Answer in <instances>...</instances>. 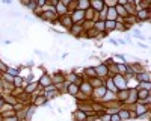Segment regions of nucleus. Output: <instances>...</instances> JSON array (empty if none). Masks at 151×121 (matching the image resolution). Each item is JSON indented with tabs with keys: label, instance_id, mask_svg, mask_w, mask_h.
<instances>
[{
	"label": "nucleus",
	"instance_id": "f257e3e1",
	"mask_svg": "<svg viewBox=\"0 0 151 121\" xmlns=\"http://www.w3.org/2000/svg\"><path fill=\"white\" fill-rule=\"evenodd\" d=\"M150 12H151V9H137L136 14H134L136 23L142 24L144 21H148L150 20Z\"/></svg>",
	"mask_w": 151,
	"mask_h": 121
},
{
	"label": "nucleus",
	"instance_id": "f03ea898",
	"mask_svg": "<svg viewBox=\"0 0 151 121\" xmlns=\"http://www.w3.org/2000/svg\"><path fill=\"white\" fill-rule=\"evenodd\" d=\"M112 82H113V85L116 86L118 91H121V89H127V80L124 79V76H121V74H115V76L112 77Z\"/></svg>",
	"mask_w": 151,
	"mask_h": 121
},
{
	"label": "nucleus",
	"instance_id": "7ed1b4c3",
	"mask_svg": "<svg viewBox=\"0 0 151 121\" xmlns=\"http://www.w3.org/2000/svg\"><path fill=\"white\" fill-rule=\"evenodd\" d=\"M71 20L74 24H77V23H83L85 21V11H80V9H76L73 11L71 14H70Z\"/></svg>",
	"mask_w": 151,
	"mask_h": 121
},
{
	"label": "nucleus",
	"instance_id": "20e7f679",
	"mask_svg": "<svg viewBox=\"0 0 151 121\" xmlns=\"http://www.w3.org/2000/svg\"><path fill=\"white\" fill-rule=\"evenodd\" d=\"M83 23H77V24H73L71 29H70V33L74 36V38H80L82 33H83Z\"/></svg>",
	"mask_w": 151,
	"mask_h": 121
},
{
	"label": "nucleus",
	"instance_id": "39448f33",
	"mask_svg": "<svg viewBox=\"0 0 151 121\" xmlns=\"http://www.w3.org/2000/svg\"><path fill=\"white\" fill-rule=\"evenodd\" d=\"M136 103H137V91H136V88H129V97L125 100V104L134 106Z\"/></svg>",
	"mask_w": 151,
	"mask_h": 121
},
{
	"label": "nucleus",
	"instance_id": "423d86ee",
	"mask_svg": "<svg viewBox=\"0 0 151 121\" xmlns=\"http://www.w3.org/2000/svg\"><path fill=\"white\" fill-rule=\"evenodd\" d=\"M95 74H97V77H100V79H107L109 77V71H107V67L106 65H103V64H100V65H97L95 67Z\"/></svg>",
	"mask_w": 151,
	"mask_h": 121
},
{
	"label": "nucleus",
	"instance_id": "0eeeda50",
	"mask_svg": "<svg viewBox=\"0 0 151 121\" xmlns=\"http://www.w3.org/2000/svg\"><path fill=\"white\" fill-rule=\"evenodd\" d=\"M58 21H59V24H60V26H64L65 29H71V26H73V20H71V17L67 14V15H62V17H58Z\"/></svg>",
	"mask_w": 151,
	"mask_h": 121
},
{
	"label": "nucleus",
	"instance_id": "6e6552de",
	"mask_svg": "<svg viewBox=\"0 0 151 121\" xmlns=\"http://www.w3.org/2000/svg\"><path fill=\"white\" fill-rule=\"evenodd\" d=\"M79 88H80L82 94H85L86 97H91V94H92V86L89 85V82H88V80H83V82L79 85Z\"/></svg>",
	"mask_w": 151,
	"mask_h": 121
},
{
	"label": "nucleus",
	"instance_id": "1a4fd4ad",
	"mask_svg": "<svg viewBox=\"0 0 151 121\" xmlns=\"http://www.w3.org/2000/svg\"><path fill=\"white\" fill-rule=\"evenodd\" d=\"M52 82L56 85V86H59V85H62L65 82V74L62 71H56L55 74L52 76Z\"/></svg>",
	"mask_w": 151,
	"mask_h": 121
},
{
	"label": "nucleus",
	"instance_id": "9d476101",
	"mask_svg": "<svg viewBox=\"0 0 151 121\" xmlns=\"http://www.w3.org/2000/svg\"><path fill=\"white\" fill-rule=\"evenodd\" d=\"M53 82H52V76L50 74H44L41 76V79H40V82H38V86H41V88H45V86H48V85H52Z\"/></svg>",
	"mask_w": 151,
	"mask_h": 121
},
{
	"label": "nucleus",
	"instance_id": "9b49d317",
	"mask_svg": "<svg viewBox=\"0 0 151 121\" xmlns=\"http://www.w3.org/2000/svg\"><path fill=\"white\" fill-rule=\"evenodd\" d=\"M70 95H73V97H76L79 92H80V88H79V85L77 83H68L67 85V89H65Z\"/></svg>",
	"mask_w": 151,
	"mask_h": 121
},
{
	"label": "nucleus",
	"instance_id": "f8f14e48",
	"mask_svg": "<svg viewBox=\"0 0 151 121\" xmlns=\"http://www.w3.org/2000/svg\"><path fill=\"white\" fill-rule=\"evenodd\" d=\"M55 12H56L58 17H62V15H67L68 14V9H67V6H64L60 2H58L55 5Z\"/></svg>",
	"mask_w": 151,
	"mask_h": 121
},
{
	"label": "nucleus",
	"instance_id": "ddd939ff",
	"mask_svg": "<svg viewBox=\"0 0 151 121\" xmlns=\"http://www.w3.org/2000/svg\"><path fill=\"white\" fill-rule=\"evenodd\" d=\"M73 120H74V121H86V120H88V115H86V112L76 109V111L73 112Z\"/></svg>",
	"mask_w": 151,
	"mask_h": 121
},
{
	"label": "nucleus",
	"instance_id": "4468645a",
	"mask_svg": "<svg viewBox=\"0 0 151 121\" xmlns=\"http://www.w3.org/2000/svg\"><path fill=\"white\" fill-rule=\"evenodd\" d=\"M118 115H119L121 121H127V120H130V118H132V112L129 111V109H125V107H119Z\"/></svg>",
	"mask_w": 151,
	"mask_h": 121
},
{
	"label": "nucleus",
	"instance_id": "2eb2a0df",
	"mask_svg": "<svg viewBox=\"0 0 151 121\" xmlns=\"http://www.w3.org/2000/svg\"><path fill=\"white\" fill-rule=\"evenodd\" d=\"M91 3V9L95 11V12H100L104 9V2L103 0H94V2H89Z\"/></svg>",
	"mask_w": 151,
	"mask_h": 121
},
{
	"label": "nucleus",
	"instance_id": "dca6fc26",
	"mask_svg": "<svg viewBox=\"0 0 151 121\" xmlns=\"http://www.w3.org/2000/svg\"><path fill=\"white\" fill-rule=\"evenodd\" d=\"M83 76H85L88 80L97 77V74H95V67H86V68H83Z\"/></svg>",
	"mask_w": 151,
	"mask_h": 121
},
{
	"label": "nucleus",
	"instance_id": "f3484780",
	"mask_svg": "<svg viewBox=\"0 0 151 121\" xmlns=\"http://www.w3.org/2000/svg\"><path fill=\"white\" fill-rule=\"evenodd\" d=\"M134 77L139 80V83L141 82L142 83H150V73L148 71H142V73H139V74H136Z\"/></svg>",
	"mask_w": 151,
	"mask_h": 121
},
{
	"label": "nucleus",
	"instance_id": "a211bd4d",
	"mask_svg": "<svg viewBox=\"0 0 151 121\" xmlns=\"http://www.w3.org/2000/svg\"><path fill=\"white\" fill-rule=\"evenodd\" d=\"M32 103H33L35 107L36 106H42V104L47 103V99H45L44 95H36V97H33V99H32Z\"/></svg>",
	"mask_w": 151,
	"mask_h": 121
},
{
	"label": "nucleus",
	"instance_id": "6ab92c4d",
	"mask_svg": "<svg viewBox=\"0 0 151 121\" xmlns=\"http://www.w3.org/2000/svg\"><path fill=\"white\" fill-rule=\"evenodd\" d=\"M88 82H89V85L92 86V89H95V88H98V86H103V85H104V80H103V79H100V77L89 79Z\"/></svg>",
	"mask_w": 151,
	"mask_h": 121
},
{
	"label": "nucleus",
	"instance_id": "aec40b11",
	"mask_svg": "<svg viewBox=\"0 0 151 121\" xmlns=\"http://www.w3.org/2000/svg\"><path fill=\"white\" fill-rule=\"evenodd\" d=\"M115 11H116V15H118L119 18H127V17H129V14H127V11H125V8L121 6V5H118V3H116V6H115Z\"/></svg>",
	"mask_w": 151,
	"mask_h": 121
},
{
	"label": "nucleus",
	"instance_id": "412c9836",
	"mask_svg": "<svg viewBox=\"0 0 151 121\" xmlns=\"http://www.w3.org/2000/svg\"><path fill=\"white\" fill-rule=\"evenodd\" d=\"M104 86H106V89L107 91H110V92H118V89H116V86L113 85V82H112V77H107L106 79V82H104Z\"/></svg>",
	"mask_w": 151,
	"mask_h": 121
},
{
	"label": "nucleus",
	"instance_id": "4be33fe9",
	"mask_svg": "<svg viewBox=\"0 0 151 121\" xmlns=\"http://www.w3.org/2000/svg\"><path fill=\"white\" fill-rule=\"evenodd\" d=\"M36 89H38V83H35V82H30V83H27L26 86H24V92L26 94H30V92H33Z\"/></svg>",
	"mask_w": 151,
	"mask_h": 121
},
{
	"label": "nucleus",
	"instance_id": "5701e85b",
	"mask_svg": "<svg viewBox=\"0 0 151 121\" xmlns=\"http://www.w3.org/2000/svg\"><path fill=\"white\" fill-rule=\"evenodd\" d=\"M89 8H91V3L88 2V0H80V2H77V9H80V11H86Z\"/></svg>",
	"mask_w": 151,
	"mask_h": 121
},
{
	"label": "nucleus",
	"instance_id": "b1692460",
	"mask_svg": "<svg viewBox=\"0 0 151 121\" xmlns=\"http://www.w3.org/2000/svg\"><path fill=\"white\" fill-rule=\"evenodd\" d=\"M47 100H53V99H56V97H60V92L59 91H52V92H45V94H42Z\"/></svg>",
	"mask_w": 151,
	"mask_h": 121
},
{
	"label": "nucleus",
	"instance_id": "393cba45",
	"mask_svg": "<svg viewBox=\"0 0 151 121\" xmlns=\"http://www.w3.org/2000/svg\"><path fill=\"white\" fill-rule=\"evenodd\" d=\"M116 71H118V74L125 76V73H127V64H116Z\"/></svg>",
	"mask_w": 151,
	"mask_h": 121
},
{
	"label": "nucleus",
	"instance_id": "a878e982",
	"mask_svg": "<svg viewBox=\"0 0 151 121\" xmlns=\"http://www.w3.org/2000/svg\"><path fill=\"white\" fill-rule=\"evenodd\" d=\"M6 73H8L9 76H12V77H17V76L20 74L17 68H9V67H8V71H6Z\"/></svg>",
	"mask_w": 151,
	"mask_h": 121
},
{
	"label": "nucleus",
	"instance_id": "bb28decb",
	"mask_svg": "<svg viewBox=\"0 0 151 121\" xmlns=\"http://www.w3.org/2000/svg\"><path fill=\"white\" fill-rule=\"evenodd\" d=\"M52 91H58V86H56L55 83H52V85H48V86L44 88V94L45 92H52Z\"/></svg>",
	"mask_w": 151,
	"mask_h": 121
},
{
	"label": "nucleus",
	"instance_id": "cd10ccee",
	"mask_svg": "<svg viewBox=\"0 0 151 121\" xmlns=\"http://www.w3.org/2000/svg\"><path fill=\"white\" fill-rule=\"evenodd\" d=\"M104 6H106V8H115V6H116V0H106Z\"/></svg>",
	"mask_w": 151,
	"mask_h": 121
},
{
	"label": "nucleus",
	"instance_id": "c85d7f7f",
	"mask_svg": "<svg viewBox=\"0 0 151 121\" xmlns=\"http://www.w3.org/2000/svg\"><path fill=\"white\" fill-rule=\"evenodd\" d=\"M21 83H23V79H20V76H17V77H14V86H17V88H20V86H21Z\"/></svg>",
	"mask_w": 151,
	"mask_h": 121
},
{
	"label": "nucleus",
	"instance_id": "c756f323",
	"mask_svg": "<svg viewBox=\"0 0 151 121\" xmlns=\"http://www.w3.org/2000/svg\"><path fill=\"white\" fill-rule=\"evenodd\" d=\"M100 120H101V121H110V115L103 112V114H100Z\"/></svg>",
	"mask_w": 151,
	"mask_h": 121
},
{
	"label": "nucleus",
	"instance_id": "7c9ffc66",
	"mask_svg": "<svg viewBox=\"0 0 151 121\" xmlns=\"http://www.w3.org/2000/svg\"><path fill=\"white\" fill-rule=\"evenodd\" d=\"M0 71H2V73H6L8 71V65L3 62V60H0Z\"/></svg>",
	"mask_w": 151,
	"mask_h": 121
},
{
	"label": "nucleus",
	"instance_id": "2f4dec72",
	"mask_svg": "<svg viewBox=\"0 0 151 121\" xmlns=\"http://www.w3.org/2000/svg\"><path fill=\"white\" fill-rule=\"evenodd\" d=\"M3 121H18V118H17V115H9V117H5Z\"/></svg>",
	"mask_w": 151,
	"mask_h": 121
},
{
	"label": "nucleus",
	"instance_id": "473e14b6",
	"mask_svg": "<svg viewBox=\"0 0 151 121\" xmlns=\"http://www.w3.org/2000/svg\"><path fill=\"white\" fill-rule=\"evenodd\" d=\"M26 6H27L30 11H35V9H36V3H35V2H27Z\"/></svg>",
	"mask_w": 151,
	"mask_h": 121
},
{
	"label": "nucleus",
	"instance_id": "72a5a7b5",
	"mask_svg": "<svg viewBox=\"0 0 151 121\" xmlns=\"http://www.w3.org/2000/svg\"><path fill=\"white\" fill-rule=\"evenodd\" d=\"M110 121H121V118L118 114H113V115H110Z\"/></svg>",
	"mask_w": 151,
	"mask_h": 121
},
{
	"label": "nucleus",
	"instance_id": "f704fd0d",
	"mask_svg": "<svg viewBox=\"0 0 151 121\" xmlns=\"http://www.w3.org/2000/svg\"><path fill=\"white\" fill-rule=\"evenodd\" d=\"M5 80H9V82H14V77H12V76H9L8 73H6V74H5Z\"/></svg>",
	"mask_w": 151,
	"mask_h": 121
},
{
	"label": "nucleus",
	"instance_id": "c9c22d12",
	"mask_svg": "<svg viewBox=\"0 0 151 121\" xmlns=\"http://www.w3.org/2000/svg\"><path fill=\"white\" fill-rule=\"evenodd\" d=\"M137 47H139V48H144V50H147V48H148V47H147L145 44H142V42H137Z\"/></svg>",
	"mask_w": 151,
	"mask_h": 121
},
{
	"label": "nucleus",
	"instance_id": "e433bc0d",
	"mask_svg": "<svg viewBox=\"0 0 151 121\" xmlns=\"http://www.w3.org/2000/svg\"><path fill=\"white\" fill-rule=\"evenodd\" d=\"M3 104H5V102H3V99H2V100H0V109L3 107Z\"/></svg>",
	"mask_w": 151,
	"mask_h": 121
},
{
	"label": "nucleus",
	"instance_id": "4c0bfd02",
	"mask_svg": "<svg viewBox=\"0 0 151 121\" xmlns=\"http://www.w3.org/2000/svg\"><path fill=\"white\" fill-rule=\"evenodd\" d=\"M3 91V85H2V80H0V92Z\"/></svg>",
	"mask_w": 151,
	"mask_h": 121
},
{
	"label": "nucleus",
	"instance_id": "58836bf2",
	"mask_svg": "<svg viewBox=\"0 0 151 121\" xmlns=\"http://www.w3.org/2000/svg\"><path fill=\"white\" fill-rule=\"evenodd\" d=\"M0 100H2V95H0Z\"/></svg>",
	"mask_w": 151,
	"mask_h": 121
},
{
	"label": "nucleus",
	"instance_id": "ea45409f",
	"mask_svg": "<svg viewBox=\"0 0 151 121\" xmlns=\"http://www.w3.org/2000/svg\"><path fill=\"white\" fill-rule=\"evenodd\" d=\"M86 121H91V120H86Z\"/></svg>",
	"mask_w": 151,
	"mask_h": 121
},
{
	"label": "nucleus",
	"instance_id": "a19ab883",
	"mask_svg": "<svg viewBox=\"0 0 151 121\" xmlns=\"http://www.w3.org/2000/svg\"><path fill=\"white\" fill-rule=\"evenodd\" d=\"M18 121H20V120H18ZM21 121H24V120H21Z\"/></svg>",
	"mask_w": 151,
	"mask_h": 121
}]
</instances>
